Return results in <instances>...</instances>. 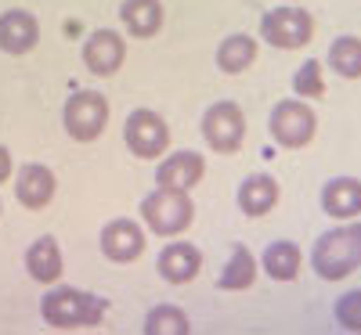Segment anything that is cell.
I'll use <instances>...</instances> for the list:
<instances>
[{
  "instance_id": "obj_18",
  "label": "cell",
  "mask_w": 361,
  "mask_h": 335,
  "mask_svg": "<svg viewBox=\"0 0 361 335\" xmlns=\"http://www.w3.org/2000/svg\"><path fill=\"white\" fill-rule=\"evenodd\" d=\"M25 270H29V278L40 282V285H54L62 278V249H58V241L51 234L37 238L33 246L25 249Z\"/></svg>"
},
{
  "instance_id": "obj_8",
  "label": "cell",
  "mask_w": 361,
  "mask_h": 335,
  "mask_svg": "<svg viewBox=\"0 0 361 335\" xmlns=\"http://www.w3.org/2000/svg\"><path fill=\"white\" fill-rule=\"evenodd\" d=\"M123 144L137 159H159L170 148V127L166 119L152 108H134L123 123Z\"/></svg>"
},
{
  "instance_id": "obj_6",
  "label": "cell",
  "mask_w": 361,
  "mask_h": 335,
  "mask_svg": "<svg viewBox=\"0 0 361 335\" xmlns=\"http://www.w3.org/2000/svg\"><path fill=\"white\" fill-rule=\"evenodd\" d=\"M62 127L73 141L87 144V141H98L109 127V101L98 90H76V94L66 98L62 108Z\"/></svg>"
},
{
  "instance_id": "obj_3",
  "label": "cell",
  "mask_w": 361,
  "mask_h": 335,
  "mask_svg": "<svg viewBox=\"0 0 361 335\" xmlns=\"http://www.w3.org/2000/svg\"><path fill=\"white\" fill-rule=\"evenodd\" d=\"M141 220L145 227L159 234V238H177L185 234L195 220V206L188 198V191H177V188H159L152 195H145L141 202Z\"/></svg>"
},
{
  "instance_id": "obj_28",
  "label": "cell",
  "mask_w": 361,
  "mask_h": 335,
  "mask_svg": "<svg viewBox=\"0 0 361 335\" xmlns=\"http://www.w3.org/2000/svg\"><path fill=\"white\" fill-rule=\"evenodd\" d=\"M286 4H293V0H286Z\"/></svg>"
},
{
  "instance_id": "obj_10",
  "label": "cell",
  "mask_w": 361,
  "mask_h": 335,
  "mask_svg": "<svg viewBox=\"0 0 361 335\" xmlns=\"http://www.w3.org/2000/svg\"><path fill=\"white\" fill-rule=\"evenodd\" d=\"M145 231L130 217H116L102 227V256L109 263H134L145 253Z\"/></svg>"
},
{
  "instance_id": "obj_9",
  "label": "cell",
  "mask_w": 361,
  "mask_h": 335,
  "mask_svg": "<svg viewBox=\"0 0 361 335\" xmlns=\"http://www.w3.org/2000/svg\"><path fill=\"white\" fill-rule=\"evenodd\" d=\"M127 62V40L116 29H94L83 40V65L94 76H116Z\"/></svg>"
},
{
  "instance_id": "obj_16",
  "label": "cell",
  "mask_w": 361,
  "mask_h": 335,
  "mask_svg": "<svg viewBox=\"0 0 361 335\" xmlns=\"http://www.w3.org/2000/svg\"><path fill=\"white\" fill-rule=\"evenodd\" d=\"M163 18H166L163 0H123L119 4V22L137 40H152L163 29Z\"/></svg>"
},
{
  "instance_id": "obj_17",
  "label": "cell",
  "mask_w": 361,
  "mask_h": 335,
  "mask_svg": "<svg viewBox=\"0 0 361 335\" xmlns=\"http://www.w3.org/2000/svg\"><path fill=\"white\" fill-rule=\"evenodd\" d=\"M279 206V184H275V177H267V173H253L246 177L243 184H238V209L246 213V217H267L271 209Z\"/></svg>"
},
{
  "instance_id": "obj_26",
  "label": "cell",
  "mask_w": 361,
  "mask_h": 335,
  "mask_svg": "<svg viewBox=\"0 0 361 335\" xmlns=\"http://www.w3.org/2000/svg\"><path fill=\"white\" fill-rule=\"evenodd\" d=\"M11 173H15V163H11V151L0 144V184H4V180H11Z\"/></svg>"
},
{
  "instance_id": "obj_14",
  "label": "cell",
  "mask_w": 361,
  "mask_h": 335,
  "mask_svg": "<svg viewBox=\"0 0 361 335\" xmlns=\"http://www.w3.org/2000/svg\"><path fill=\"white\" fill-rule=\"evenodd\" d=\"M322 209L333 220H357L361 217V180L357 177H333L322 188Z\"/></svg>"
},
{
  "instance_id": "obj_24",
  "label": "cell",
  "mask_w": 361,
  "mask_h": 335,
  "mask_svg": "<svg viewBox=\"0 0 361 335\" xmlns=\"http://www.w3.org/2000/svg\"><path fill=\"white\" fill-rule=\"evenodd\" d=\"M293 90H296V98H304V101H314V98L325 94V65L318 58H307V62L293 72Z\"/></svg>"
},
{
  "instance_id": "obj_1",
  "label": "cell",
  "mask_w": 361,
  "mask_h": 335,
  "mask_svg": "<svg viewBox=\"0 0 361 335\" xmlns=\"http://www.w3.org/2000/svg\"><path fill=\"white\" fill-rule=\"evenodd\" d=\"M311 263H314V274L325 282H343L347 274H354L361 267V224L343 220L340 227L325 231L314 241Z\"/></svg>"
},
{
  "instance_id": "obj_23",
  "label": "cell",
  "mask_w": 361,
  "mask_h": 335,
  "mask_svg": "<svg viewBox=\"0 0 361 335\" xmlns=\"http://www.w3.org/2000/svg\"><path fill=\"white\" fill-rule=\"evenodd\" d=\"M188 331H192L188 314L177 307H156L145 317V335H188Z\"/></svg>"
},
{
  "instance_id": "obj_25",
  "label": "cell",
  "mask_w": 361,
  "mask_h": 335,
  "mask_svg": "<svg viewBox=\"0 0 361 335\" xmlns=\"http://www.w3.org/2000/svg\"><path fill=\"white\" fill-rule=\"evenodd\" d=\"M336 321L343 331H361V289L336 299Z\"/></svg>"
},
{
  "instance_id": "obj_21",
  "label": "cell",
  "mask_w": 361,
  "mask_h": 335,
  "mask_svg": "<svg viewBox=\"0 0 361 335\" xmlns=\"http://www.w3.org/2000/svg\"><path fill=\"white\" fill-rule=\"evenodd\" d=\"M253 282H257V260H253V253L243 246V241H235L231 256H228V267H224L217 285L224 292H246V289H253Z\"/></svg>"
},
{
  "instance_id": "obj_22",
  "label": "cell",
  "mask_w": 361,
  "mask_h": 335,
  "mask_svg": "<svg viewBox=\"0 0 361 335\" xmlns=\"http://www.w3.org/2000/svg\"><path fill=\"white\" fill-rule=\"evenodd\" d=\"M325 65L343 80H361V37H354V33L336 37L333 47H329Z\"/></svg>"
},
{
  "instance_id": "obj_12",
  "label": "cell",
  "mask_w": 361,
  "mask_h": 335,
  "mask_svg": "<svg viewBox=\"0 0 361 335\" xmlns=\"http://www.w3.org/2000/svg\"><path fill=\"white\" fill-rule=\"evenodd\" d=\"M206 177V159L199 151H173L166 156L156 170V184L159 188H177V191H192L199 180Z\"/></svg>"
},
{
  "instance_id": "obj_4",
  "label": "cell",
  "mask_w": 361,
  "mask_h": 335,
  "mask_svg": "<svg viewBox=\"0 0 361 335\" xmlns=\"http://www.w3.org/2000/svg\"><path fill=\"white\" fill-rule=\"evenodd\" d=\"M267 130L275 137L279 148H307L318 134V115L314 108L304 101V98H286L271 108V119H267Z\"/></svg>"
},
{
  "instance_id": "obj_11",
  "label": "cell",
  "mask_w": 361,
  "mask_h": 335,
  "mask_svg": "<svg viewBox=\"0 0 361 335\" xmlns=\"http://www.w3.org/2000/svg\"><path fill=\"white\" fill-rule=\"evenodd\" d=\"M40 44V22L25 8H8L0 11V51L4 54H29Z\"/></svg>"
},
{
  "instance_id": "obj_7",
  "label": "cell",
  "mask_w": 361,
  "mask_h": 335,
  "mask_svg": "<svg viewBox=\"0 0 361 335\" xmlns=\"http://www.w3.org/2000/svg\"><path fill=\"white\" fill-rule=\"evenodd\" d=\"M202 141L209 144V151H221V156H235L246 141V115L235 101H214L202 112Z\"/></svg>"
},
{
  "instance_id": "obj_13",
  "label": "cell",
  "mask_w": 361,
  "mask_h": 335,
  "mask_svg": "<svg viewBox=\"0 0 361 335\" xmlns=\"http://www.w3.org/2000/svg\"><path fill=\"white\" fill-rule=\"evenodd\" d=\"M58 191V180L54 173L44 166V163H25L18 170V180H15V198L25 206V209H47L51 198Z\"/></svg>"
},
{
  "instance_id": "obj_5",
  "label": "cell",
  "mask_w": 361,
  "mask_h": 335,
  "mask_svg": "<svg viewBox=\"0 0 361 335\" xmlns=\"http://www.w3.org/2000/svg\"><path fill=\"white\" fill-rule=\"evenodd\" d=\"M314 37V15L307 8H271L260 18V40L279 51H300Z\"/></svg>"
},
{
  "instance_id": "obj_19",
  "label": "cell",
  "mask_w": 361,
  "mask_h": 335,
  "mask_svg": "<svg viewBox=\"0 0 361 335\" xmlns=\"http://www.w3.org/2000/svg\"><path fill=\"white\" fill-rule=\"evenodd\" d=\"M260 263H264L267 278H275V282H296L300 267H304V253H300L296 241H286L282 238V241H271V246L264 249Z\"/></svg>"
},
{
  "instance_id": "obj_2",
  "label": "cell",
  "mask_w": 361,
  "mask_h": 335,
  "mask_svg": "<svg viewBox=\"0 0 361 335\" xmlns=\"http://www.w3.org/2000/svg\"><path fill=\"white\" fill-rule=\"evenodd\" d=\"M40 317L54 331H73V328H98L105 317V303L90 292H80L73 285L47 289L40 299Z\"/></svg>"
},
{
  "instance_id": "obj_15",
  "label": "cell",
  "mask_w": 361,
  "mask_h": 335,
  "mask_svg": "<svg viewBox=\"0 0 361 335\" xmlns=\"http://www.w3.org/2000/svg\"><path fill=\"white\" fill-rule=\"evenodd\" d=\"M156 267H159V278L163 282L188 285L195 274H199V267H202V253L192 246V241H170V246L159 253Z\"/></svg>"
},
{
  "instance_id": "obj_27",
  "label": "cell",
  "mask_w": 361,
  "mask_h": 335,
  "mask_svg": "<svg viewBox=\"0 0 361 335\" xmlns=\"http://www.w3.org/2000/svg\"><path fill=\"white\" fill-rule=\"evenodd\" d=\"M0 213H4V202H0Z\"/></svg>"
},
{
  "instance_id": "obj_20",
  "label": "cell",
  "mask_w": 361,
  "mask_h": 335,
  "mask_svg": "<svg viewBox=\"0 0 361 335\" xmlns=\"http://www.w3.org/2000/svg\"><path fill=\"white\" fill-rule=\"evenodd\" d=\"M253 62H257V37L231 33V37L221 40V47H217V69L221 72L238 76V72H246Z\"/></svg>"
}]
</instances>
